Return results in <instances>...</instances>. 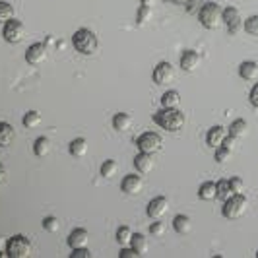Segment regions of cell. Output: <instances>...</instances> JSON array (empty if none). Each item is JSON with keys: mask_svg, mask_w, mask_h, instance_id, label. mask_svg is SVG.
I'll return each mask as SVG.
<instances>
[{"mask_svg": "<svg viewBox=\"0 0 258 258\" xmlns=\"http://www.w3.org/2000/svg\"><path fill=\"white\" fill-rule=\"evenodd\" d=\"M70 258H91V250L88 246H82V248H72V254Z\"/></svg>", "mask_w": 258, "mask_h": 258, "instance_id": "obj_39", "label": "cell"}, {"mask_svg": "<svg viewBox=\"0 0 258 258\" xmlns=\"http://www.w3.org/2000/svg\"><path fill=\"white\" fill-rule=\"evenodd\" d=\"M173 229L179 233V235H186V233H190L192 229V225H190V218H186V216H175V220H173Z\"/></svg>", "mask_w": 258, "mask_h": 258, "instance_id": "obj_23", "label": "cell"}, {"mask_svg": "<svg viewBox=\"0 0 258 258\" xmlns=\"http://www.w3.org/2000/svg\"><path fill=\"white\" fill-rule=\"evenodd\" d=\"M161 105H163L165 109H179V105H181V93L175 90L165 91V93L161 95Z\"/></svg>", "mask_w": 258, "mask_h": 258, "instance_id": "obj_20", "label": "cell"}, {"mask_svg": "<svg viewBox=\"0 0 258 258\" xmlns=\"http://www.w3.org/2000/svg\"><path fill=\"white\" fill-rule=\"evenodd\" d=\"M16 140V130L10 122H0V148H10Z\"/></svg>", "mask_w": 258, "mask_h": 258, "instance_id": "obj_17", "label": "cell"}, {"mask_svg": "<svg viewBox=\"0 0 258 258\" xmlns=\"http://www.w3.org/2000/svg\"><path fill=\"white\" fill-rule=\"evenodd\" d=\"M130 246L136 248L140 256H144V254L150 250V241H148V237L142 235V233H134V235H132V241H130Z\"/></svg>", "mask_w": 258, "mask_h": 258, "instance_id": "obj_19", "label": "cell"}, {"mask_svg": "<svg viewBox=\"0 0 258 258\" xmlns=\"http://www.w3.org/2000/svg\"><path fill=\"white\" fill-rule=\"evenodd\" d=\"M33 152H35L37 157H45V155H49V152H51V140H49V138H45V136L37 138L35 144H33Z\"/></svg>", "mask_w": 258, "mask_h": 258, "instance_id": "obj_26", "label": "cell"}, {"mask_svg": "<svg viewBox=\"0 0 258 258\" xmlns=\"http://www.w3.org/2000/svg\"><path fill=\"white\" fill-rule=\"evenodd\" d=\"M120 188H122V192H126V194L142 192V188H144L142 177H140V175H126V177L122 179V184H120Z\"/></svg>", "mask_w": 258, "mask_h": 258, "instance_id": "obj_14", "label": "cell"}, {"mask_svg": "<svg viewBox=\"0 0 258 258\" xmlns=\"http://www.w3.org/2000/svg\"><path fill=\"white\" fill-rule=\"evenodd\" d=\"M2 37L6 39L8 43L16 45V43H20L22 39L26 37V26H24L20 20L12 18L10 22H6V24H4V29H2Z\"/></svg>", "mask_w": 258, "mask_h": 258, "instance_id": "obj_7", "label": "cell"}, {"mask_svg": "<svg viewBox=\"0 0 258 258\" xmlns=\"http://www.w3.org/2000/svg\"><path fill=\"white\" fill-rule=\"evenodd\" d=\"M24 126L26 128H35V126H39L41 122H43V116H41V113L39 111H27L26 115H24Z\"/></svg>", "mask_w": 258, "mask_h": 258, "instance_id": "obj_29", "label": "cell"}, {"mask_svg": "<svg viewBox=\"0 0 258 258\" xmlns=\"http://www.w3.org/2000/svg\"><path fill=\"white\" fill-rule=\"evenodd\" d=\"M152 78H154V82L157 86H167L169 82L175 78V68H173L171 62H165V60H163V62H159V64L154 68Z\"/></svg>", "mask_w": 258, "mask_h": 258, "instance_id": "obj_9", "label": "cell"}, {"mask_svg": "<svg viewBox=\"0 0 258 258\" xmlns=\"http://www.w3.org/2000/svg\"><path fill=\"white\" fill-rule=\"evenodd\" d=\"M198 196H200V200H206V202H210V200H216V198H218V188H216V182H212V181L204 182V184L198 188Z\"/></svg>", "mask_w": 258, "mask_h": 258, "instance_id": "obj_21", "label": "cell"}, {"mask_svg": "<svg viewBox=\"0 0 258 258\" xmlns=\"http://www.w3.org/2000/svg\"><path fill=\"white\" fill-rule=\"evenodd\" d=\"M229 184H231L233 194H243V190H245V182H243L241 177H231V179H229Z\"/></svg>", "mask_w": 258, "mask_h": 258, "instance_id": "obj_37", "label": "cell"}, {"mask_svg": "<svg viewBox=\"0 0 258 258\" xmlns=\"http://www.w3.org/2000/svg\"><path fill=\"white\" fill-rule=\"evenodd\" d=\"M4 179H6V169H4V165L0 163V184L4 182Z\"/></svg>", "mask_w": 258, "mask_h": 258, "instance_id": "obj_42", "label": "cell"}, {"mask_svg": "<svg viewBox=\"0 0 258 258\" xmlns=\"http://www.w3.org/2000/svg\"><path fill=\"white\" fill-rule=\"evenodd\" d=\"M198 22L206 29H218L223 24V8L218 2H204L198 10Z\"/></svg>", "mask_w": 258, "mask_h": 258, "instance_id": "obj_2", "label": "cell"}, {"mask_svg": "<svg viewBox=\"0 0 258 258\" xmlns=\"http://www.w3.org/2000/svg\"><path fill=\"white\" fill-rule=\"evenodd\" d=\"M248 99H250V103L254 105V107H258V82L252 86V90L248 93Z\"/></svg>", "mask_w": 258, "mask_h": 258, "instance_id": "obj_40", "label": "cell"}, {"mask_svg": "<svg viewBox=\"0 0 258 258\" xmlns=\"http://www.w3.org/2000/svg\"><path fill=\"white\" fill-rule=\"evenodd\" d=\"M246 130H248V124H246L245 118H237V120H233L231 126H229V134L239 140V138L246 136Z\"/></svg>", "mask_w": 258, "mask_h": 258, "instance_id": "obj_24", "label": "cell"}, {"mask_svg": "<svg viewBox=\"0 0 258 258\" xmlns=\"http://www.w3.org/2000/svg\"><path fill=\"white\" fill-rule=\"evenodd\" d=\"M227 134H229V128H225V126H221V124H216V126H212V128L208 130L206 144L210 148L218 150L220 146H223V140L227 138Z\"/></svg>", "mask_w": 258, "mask_h": 258, "instance_id": "obj_11", "label": "cell"}, {"mask_svg": "<svg viewBox=\"0 0 258 258\" xmlns=\"http://www.w3.org/2000/svg\"><path fill=\"white\" fill-rule=\"evenodd\" d=\"M169 2H173V4H184L186 0H169Z\"/></svg>", "mask_w": 258, "mask_h": 258, "instance_id": "obj_44", "label": "cell"}, {"mask_svg": "<svg viewBox=\"0 0 258 258\" xmlns=\"http://www.w3.org/2000/svg\"><path fill=\"white\" fill-rule=\"evenodd\" d=\"M167 231V227H165V223L161 220H154V223L150 225V233L154 235V237H163Z\"/></svg>", "mask_w": 258, "mask_h": 258, "instance_id": "obj_36", "label": "cell"}, {"mask_svg": "<svg viewBox=\"0 0 258 258\" xmlns=\"http://www.w3.org/2000/svg\"><path fill=\"white\" fill-rule=\"evenodd\" d=\"M155 124H159L163 130L167 132H179L184 128V122H186V116L181 109H161L154 115Z\"/></svg>", "mask_w": 258, "mask_h": 258, "instance_id": "obj_1", "label": "cell"}, {"mask_svg": "<svg viewBox=\"0 0 258 258\" xmlns=\"http://www.w3.org/2000/svg\"><path fill=\"white\" fill-rule=\"evenodd\" d=\"M132 126V116L126 115V113H116L113 116V128L118 130V132H126Z\"/></svg>", "mask_w": 258, "mask_h": 258, "instance_id": "obj_22", "label": "cell"}, {"mask_svg": "<svg viewBox=\"0 0 258 258\" xmlns=\"http://www.w3.org/2000/svg\"><path fill=\"white\" fill-rule=\"evenodd\" d=\"M167 208H169V200L165 196H157L154 198L150 204H148V218H152V220H161L165 214H167Z\"/></svg>", "mask_w": 258, "mask_h": 258, "instance_id": "obj_10", "label": "cell"}, {"mask_svg": "<svg viewBox=\"0 0 258 258\" xmlns=\"http://www.w3.org/2000/svg\"><path fill=\"white\" fill-rule=\"evenodd\" d=\"M14 18V6L10 2L0 0V24H6Z\"/></svg>", "mask_w": 258, "mask_h": 258, "instance_id": "obj_31", "label": "cell"}, {"mask_svg": "<svg viewBox=\"0 0 258 258\" xmlns=\"http://www.w3.org/2000/svg\"><path fill=\"white\" fill-rule=\"evenodd\" d=\"M118 256L120 258H138V250L136 248H132V246H120V252H118Z\"/></svg>", "mask_w": 258, "mask_h": 258, "instance_id": "obj_38", "label": "cell"}, {"mask_svg": "<svg viewBox=\"0 0 258 258\" xmlns=\"http://www.w3.org/2000/svg\"><path fill=\"white\" fill-rule=\"evenodd\" d=\"M136 146L138 150L144 152V154H157L161 148H163V140L157 132H144L142 136L136 140Z\"/></svg>", "mask_w": 258, "mask_h": 258, "instance_id": "obj_6", "label": "cell"}, {"mask_svg": "<svg viewBox=\"0 0 258 258\" xmlns=\"http://www.w3.org/2000/svg\"><path fill=\"white\" fill-rule=\"evenodd\" d=\"M256 256H258V250H256Z\"/></svg>", "mask_w": 258, "mask_h": 258, "instance_id": "obj_45", "label": "cell"}, {"mask_svg": "<svg viewBox=\"0 0 258 258\" xmlns=\"http://www.w3.org/2000/svg\"><path fill=\"white\" fill-rule=\"evenodd\" d=\"M142 2V6H148V8H154V4L157 0H140Z\"/></svg>", "mask_w": 258, "mask_h": 258, "instance_id": "obj_43", "label": "cell"}, {"mask_svg": "<svg viewBox=\"0 0 258 258\" xmlns=\"http://www.w3.org/2000/svg\"><path fill=\"white\" fill-rule=\"evenodd\" d=\"M246 206H248V202H246L245 194H233L231 198H227L223 202L221 214H223L225 220H239V218L245 216Z\"/></svg>", "mask_w": 258, "mask_h": 258, "instance_id": "obj_4", "label": "cell"}, {"mask_svg": "<svg viewBox=\"0 0 258 258\" xmlns=\"http://www.w3.org/2000/svg\"><path fill=\"white\" fill-rule=\"evenodd\" d=\"M90 245V233L86 229H74V231L68 235V246L70 248H82V246Z\"/></svg>", "mask_w": 258, "mask_h": 258, "instance_id": "obj_15", "label": "cell"}, {"mask_svg": "<svg viewBox=\"0 0 258 258\" xmlns=\"http://www.w3.org/2000/svg\"><path fill=\"white\" fill-rule=\"evenodd\" d=\"M216 188H218V200H221V202H225L227 198H231L233 196L229 179H221V181H218L216 182Z\"/></svg>", "mask_w": 258, "mask_h": 258, "instance_id": "obj_27", "label": "cell"}, {"mask_svg": "<svg viewBox=\"0 0 258 258\" xmlns=\"http://www.w3.org/2000/svg\"><path fill=\"white\" fill-rule=\"evenodd\" d=\"M31 250H33V246L26 235H14L6 245V254L10 258H27L31 256Z\"/></svg>", "mask_w": 258, "mask_h": 258, "instance_id": "obj_5", "label": "cell"}, {"mask_svg": "<svg viewBox=\"0 0 258 258\" xmlns=\"http://www.w3.org/2000/svg\"><path fill=\"white\" fill-rule=\"evenodd\" d=\"M200 64H202V56L192 49H188L181 54V68L184 72H194Z\"/></svg>", "mask_w": 258, "mask_h": 258, "instance_id": "obj_13", "label": "cell"}, {"mask_svg": "<svg viewBox=\"0 0 258 258\" xmlns=\"http://www.w3.org/2000/svg\"><path fill=\"white\" fill-rule=\"evenodd\" d=\"M132 229H130L128 225H122V227H118L116 229V243L120 246H130V241H132Z\"/></svg>", "mask_w": 258, "mask_h": 258, "instance_id": "obj_28", "label": "cell"}, {"mask_svg": "<svg viewBox=\"0 0 258 258\" xmlns=\"http://www.w3.org/2000/svg\"><path fill=\"white\" fill-rule=\"evenodd\" d=\"M243 29H245L248 35H258V16H250L243 22Z\"/></svg>", "mask_w": 258, "mask_h": 258, "instance_id": "obj_32", "label": "cell"}, {"mask_svg": "<svg viewBox=\"0 0 258 258\" xmlns=\"http://www.w3.org/2000/svg\"><path fill=\"white\" fill-rule=\"evenodd\" d=\"M72 45L78 52L90 56L93 52H97L99 49V39L91 29H78L76 33L72 35Z\"/></svg>", "mask_w": 258, "mask_h": 258, "instance_id": "obj_3", "label": "cell"}, {"mask_svg": "<svg viewBox=\"0 0 258 258\" xmlns=\"http://www.w3.org/2000/svg\"><path fill=\"white\" fill-rule=\"evenodd\" d=\"M45 58H47V47H45V43H33L26 51L27 64L37 66L41 62H45Z\"/></svg>", "mask_w": 258, "mask_h": 258, "instance_id": "obj_12", "label": "cell"}, {"mask_svg": "<svg viewBox=\"0 0 258 258\" xmlns=\"http://www.w3.org/2000/svg\"><path fill=\"white\" fill-rule=\"evenodd\" d=\"M70 154L74 157H84L88 154V140L86 138H76L70 142Z\"/></svg>", "mask_w": 258, "mask_h": 258, "instance_id": "obj_25", "label": "cell"}, {"mask_svg": "<svg viewBox=\"0 0 258 258\" xmlns=\"http://www.w3.org/2000/svg\"><path fill=\"white\" fill-rule=\"evenodd\" d=\"M223 26L227 27V31L231 35H237L243 27V20H241V12L235 6H227L223 8Z\"/></svg>", "mask_w": 258, "mask_h": 258, "instance_id": "obj_8", "label": "cell"}, {"mask_svg": "<svg viewBox=\"0 0 258 258\" xmlns=\"http://www.w3.org/2000/svg\"><path fill=\"white\" fill-rule=\"evenodd\" d=\"M101 177H105V179H111V177H115L116 171H118V163H116L115 159H107V161H103L101 163Z\"/></svg>", "mask_w": 258, "mask_h": 258, "instance_id": "obj_30", "label": "cell"}, {"mask_svg": "<svg viewBox=\"0 0 258 258\" xmlns=\"http://www.w3.org/2000/svg\"><path fill=\"white\" fill-rule=\"evenodd\" d=\"M134 167L138 169L140 175L152 173V171H154V157H152V154H144V152H140V154L134 157Z\"/></svg>", "mask_w": 258, "mask_h": 258, "instance_id": "obj_16", "label": "cell"}, {"mask_svg": "<svg viewBox=\"0 0 258 258\" xmlns=\"http://www.w3.org/2000/svg\"><path fill=\"white\" fill-rule=\"evenodd\" d=\"M239 76L243 78V80H246V82L256 80L258 62H254V60H245V62H241V66H239Z\"/></svg>", "mask_w": 258, "mask_h": 258, "instance_id": "obj_18", "label": "cell"}, {"mask_svg": "<svg viewBox=\"0 0 258 258\" xmlns=\"http://www.w3.org/2000/svg\"><path fill=\"white\" fill-rule=\"evenodd\" d=\"M235 144H237V138H235V136H231V134H227V138L223 140V148L233 150V148H235Z\"/></svg>", "mask_w": 258, "mask_h": 258, "instance_id": "obj_41", "label": "cell"}, {"mask_svg": "<svg viewBox=\"0 0 258 258\" xmlns=\"http://www.w3.org/2000/svg\"><path fill=\"white\" fill-rule=\"evenodd\" d=\"M231 155H233V150H227V148L220 146V148L216 150V161H218V163H227V161L231 159Z\"/></svg>", "mask_w": 258, "mask_h": 258, "instance_id": "obj_35", "label": "cell"}, {"mask_svg": "<svg viewBox=\"0 0 258 258\" xmlns=\"http://www.w3.org/2000/svg\"><path fill=\"white\" fill-rule=\"evenodd\" d=\"M150 18H152V8L140 6V8H138V14H136V24H138V26H144L146 22H150Z\"/></svg>", "mask_w": 258, "mask_h": 258, "instance_id": "obj_34", "label": "cell"}, {"mask_svg": "<svg viewBox=\"0 0 258 258\" xmlns=\"http://www.w3.org/2000/svg\"><path fill=\"white\" fill-rule=\"evenodd\" d=\"M43 229L49 233H56L60 229V220L58 218H54V216H49V218H45L43 220Z\"/></svg>", "mask_w": 258, "mask_h": 258, "instance_id": "obj_33", "label": "cell"}]
</instances>
